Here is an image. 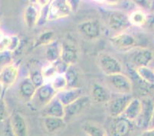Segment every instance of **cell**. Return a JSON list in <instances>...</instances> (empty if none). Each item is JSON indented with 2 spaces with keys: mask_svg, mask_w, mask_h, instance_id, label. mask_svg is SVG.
I'll return each instance as SVG.
<instances>
[{
  "mask_svg": "<svg viewBox=\"0 0 154 136\" xmlns=\"http://www.w3.org/2000/svg\"><path fill=\"white\" fill-rule=\"evenodd\" d=\"M61 59L68 66H74L78 60V49L75 42L64 40L61 44Z\"/></svg>",
  "mask_w": 154,
  "mask_h": 136,
  "instance_id": "cell-10",
  "label": "cell"
},
{
  "mask_svg": "<svg viewBox=\"0 0 154 136\" xmlns=\"http://www.w3.org/2000/svg\"><path fill=\"white\" fill-rule=\"evenodd\" d=\"M5 37V34H4V32H2V30H1V29H0V41L2 40V38H4Z\"/></svg>",
  "mask_w": 154,
  "mask_h": 136,
  "instance_id": "cell-40",
  "label": "cell"
},
{
  "mask_svg": "<svg viewBox=\"0 0 154 136\" xmlns=\"http://www.w3.org/2000/svg\"><path fill=\"white\" fill-rule=\"evenodd\" d=\"M40 16V7L36 3H30L24 10V22L29 29L38 25Z\"/></svg>",
  "mask_w": 154,
  "mask_h": 136,
  "instance_id": "cell-18",
  "label": "cell"
},
{
  "mask_svg": "<svg viewBox=\"0 0 154 136\" xmlns=\"http://www.w3.org/2000/svg\"><path fill=\"white\" fill-rule=\"evenodd\" d=\"M19 77V68L15 64H10L2 68L0 72V86L4 89L14 85Z\"/></svg>",
  "mask_w": 154,
  "mask_h": 136,
  "instance_id": "cell-11",
  "label": "cell"
},
{
  "mask_svg": "<svg viewBox=\"0 0 154 136\" xmlns=\"http://www.w3.org/2000/svg\"><path fill=\"white\" fill-rule=\"evenodd\" d=\"M79 2L80 1H68V3H69L71 10H75V8L77 9V7H78Z\"/></svg>",
  "mask_w": 154,
  "mask_h": 136,
  "instance_id": "cell-38",
  "label": "cell"
},
{
  "mask_svg": "<svg viewBox=\"0 0 154 136\" xmlns=\"http://www.w3.org/2000/svg\"><path fill=\"white\" fill-rule=\"evenodd\" d=\"M135 71L142 80L154 86V70L149 67H140L135 68Z\"/></svg>",
  "mask_w": 154,
  "mask_h": 136,
  "instance_id": "cell-25",
  "label": "cell"
},
{
  "mask_svg": "<svg viewBox=\"0 0 154 136\" xmlns=\"http://www.w3.org/2000/svg\"><path fill=\"white\" fill-rule=\"evenodd\" d=\"M153 128H154V108H153V111H152V116H151L150 121H149L147 129H153Z\"/></svg>",
  "mask_w": 154,
  "mask_h": 136,
  "instance_id": "cell-39",
  "label": "cell"
},
{
  "mask_svg": "<svg viewBox=\"0 0 154 136\" xmlns=\"http://www.w3.org/2000/svg\"><path fill=\"white\" fill-rule=\"evenodd\" d=\"M136 4L141 7V8H149L152 5V2L149 1H136Z\"/></svg>",
  "mask_w": 154,
  "mask_h": 136,
  "instance_id": "cell-36",
  "label": "cell"
},
{
  "mask_svg": "<svg viewBox=\"0 0 154 136\" xmlns=\"http://www.w3.org/2000/svg\"><path fill=\"white\" fill-rule=\"evenodd\" d=\"M83 89L81 87L68 88L58 92L56 96L64 106L71 104L83 96Z\"/></svg>",
  "mask_w": 154,
  "mask_h": 136,
  "instance_id": "cell-19",
  "label": "cell"
},
{
  "mask_svg": "<svg viewBox=\"0 0 154 136\" xmlns=\"http://www.w3.org/2000/svg\"><path fill=\"white\" fill-rule=\"evenodd\" d=\"M49 83L57 93L68 88L67 80L64 74H57Z\"/></svg>",
  "mask_w": 154,
  "mask_h": 136,
  "instance_id": "cell-29",
  "label": "cell"
},
{
  "mask_svg": "<svg viewBox=\"0 0 154 136\" xmlns=\"http://www.w3.org/2000/svg\"><path fill=\"white\" fill-rule=\"evenodd\" d=\"M10 46H9V52L12 53L15 52V50L18 49V47H19V45H20V39L16 35L10 36Z\"/></svg>",
  "mask_w": 154,
  "mask_h": 136,
  "instance_id": "cell-35",
  "label": "cell"
},
{
  "mask_svg": "<svg viewBox=\"0 0 154 136\" xmlns=\"http://www.w3.org/2000/svg\"><path fill=\"white\" fill-rule=\"evenodd\" d=\"M29 78L31 79V80L32 81V83L35 84V86L37 88L40 87L41 86H42L43 84L45 83V80L44 77H43V75L42 74L41 71H34L31 73L30 76H29Z\"/></svg>",
  "mask_w": 154,
  "mask_h": 136,
  "instance_id": "cell-31",
  "label": "cell"
},
{
  "mask_svg": "<svg viewBox=\"0 0 154 136\" xmlns=\"http://www.w3.org/2000/svg\"><path fill=\"white\" fill-rule=\"evenodd\" d=\"M78 31L85 38L90 40H95L101 35V27L98 20L89 19L78 25Z\"/></svg>",
  "mask_w": 154,
  "mask_h": 136,
  "instance_id": "cell-8",
  "label": "cell"
},
{
  "mask_svg": "<svg viewBox=\"0 0 154 136\" xmlns=\"http://www.w3.org/2000/svg\"><path fill=\"white\" fill-rule=\"evenodd\" d=\"M42 113L43 117L49 116V117L64 118V106L57 98V96H55L44 108L42 109Z\"/></svg>",
  "mask_w": 154,
  "mask_h": 136,
  "instance_id": "cell-16",
  "label": "cell"
},
{
  "mask_svg": "<svg viewBox=\"0 0 154 136\" xmlns=\"http://www.w3.org/2000/svg\"><path fill=\"white\" fill-rule=\"evenodd\" d=\"M54 32L53 31H45L36 39L34 47L39 46H48L53 41H54Z\"/></svg>",
  "mask_w": 154,
  "mask_h": 136,
  "instance_id": "cell-27",
  "label": "cell"
},
{
  "mask_svg": "<svg viewBox=\"0 0 154 136\" xmlns=\"http://www.w3.org/2000/svg\"><path fill=\"white\" fill-rule=\"evenodd\" d=\"M152 59L153 54L151 50L146 47H137L131 54V61L137 68L140 67H148Z\"/></svg>",
  "mask_w": 154,
  "mask_h": 136,
  "instance_id": "cell-13",
  "label": "cell"
},
{
  "mask_svg": "<svg viewBox=\"0 0 154 136\" xmlns=\"http://www.w3.org/2000/svg\"><path fill=\"white\" fill-rule=\"evenodd\" d=\"M9 122L14 136H28V125L22 114L19 113H14L9 119Z\"/></svg>",
  "mask_w": 154,
  "mask_h": 136,
  "instance_id": "cell-15",
  "label": "cell"
},
{
  "mask_svg": "<svg viewBox=\"0 0 154 136\" xmlns=\"http://www.w3.org/2000/svg\"><path fill=\"white\" fill-rule=\"evenodd\" d=\"M110 42L116 49L129 50L135 45L136 39L131 34L124 32L110 37Z\"/></svg>",
  "mask_w": 154,
  "mask_h": 136,
  "instance_id": "cell-14",
  "label": "cell"
},
{
  "mask_svg": "<svg viewBox=\"0 0 154 136\" xmlns=\"http://www.w3.org/2000/svg\"><path fill=\"white\" fill-rule=\"evenodd\" d=\"M43 124L46 131L50 134H53L61 131L64 128L66 122L64 118L58 117H43Z\"/></svg>",
  "mask_w": 154,
  "mask_h": 136,
  "instance_id": "cell-22",
  "label": "cell"
},
{
  "mask_svg": "<svg viewBox=\"0 0 154 136\" xmlns=\"http://www.w3.org/2000/svg\"><path fill=\"white\" fill-rule=\"evenodd\" d=\"M45 57L48 62L53 64L61 59V45L58 41H53L50 44L46 46Z\"/></svg>",
  "mask_w": 154,
  "mask_h": 136,
  "instance_id": "cell-23",
  "label": "cell"
},
{
  "mask_svg": "<svg viewBox=\"0 0 154 136\" xmlns=\"http://www.w3.org/2000/svg\"><path fill=\"white\" fill-rule=\"evenodd\" d=\"M142 111V100L139 98H133L126 108L123 116L131 122H135Z\"/></svg>",
  "mask_w": 154,
  "mask_h": 136,
  "instance_id": "cell-21",
  "label": "cell"
},
{
  "mask_svg": "<svg viewBox=\"0 0 154 136\" xmlns=\"http://www.w3.org/2000/svg\"><path fill=\"white\" fill-rule=\"evenodd\" d=\"M41 71L43 75V77L45 80V83H49L58 74L54 64H51V63L45 66L41 70Z\"/></svg>",
  "mask_w": 154,
  "mask_h": 136,
  "instance_id": "cell-30",
  "label": "cell"
},
{
  "mask_svg": "<svg viewBox=\"0 0 154 136\" xmlns=\"http://www.w3.org/2000/svg\"><path fill=\"white\" fill-rule=\"evenodd\" d=\"M10 36H6L0 41V54L9 51L10 46Z\"/></svg>",
  "mask_w": 154,
  "mask_h": 136,
  "instance_id": "cell-34",
  "label": "cell"
},
{
  "mask_svg": "<svg viewBox=\"0 0 154 136\" xmlns=\"http://www.w3.org/2000/svg\"><path fill=\"white\" fill-rule=\"evenodd\" d=\"M131 95H120L108 103V113L110 118L119 117L123 116L126 108L131 101Z\"/></svg>",
  "mask_w": 154,
  "mask_h": 136,
  "instance_id": "cell-9",
  "label": "cell"
},
{
  "mask_svg": "<svg viewBox=\"0 0 154 136\" xmlns=\"http://www.w3.org/2000/svg\"><path fill=\"white\" fill-rule=\"evenodd\" d=\"M97 63L102 72L106 76L120 74L123 71L121 63L107 53H100L97 57Z\"/></svg>",
  "mask_w": 154,
  "mask_h": 136,
  "instance_id": "cell-4",
  "label": "cell"
},
{
  "mask_svg": "<svg viewBox=\"0 0 154 136\" xmlns=\"http://www.w3.org/2000/svg\"><path fill=\"white\" fill-rule=\"evenodd\" d=\"M137 136H154V128L153 129H147L143 131L142 133Z\"/></svg>",
  "mask_w": 154,
  "mask_h": 136,
  "instance_id": "cell-37",
  "label": "cell"
},
{
  "mask_svg": "<svg viewBox=\"0 0 154 136\" xmlns=\"http://www.w3.org/2000/svg\"><path fill=\"white\" fill-rule=\"evenodd\" d=\"M91 100V99L90 96L83 95L82 97H80L72 103L64 106V119L65 122H67L81 114L86 109L87 106H89Z\"/></svg>",
  "mask_w": 154,
  "mask_h": 136,
  "instance_id": "cell-6",
  "label": "cell"
},
{
  "mask_svg": "<svg viewBox=\"0 0 154 136\" xmlns=\"http://www.w3.org/2000/svg\"><path fill=\"white\" fill-rule=\"evenodd\" d=\"M129 21L131 25L142 27L147 22V15L142 10H135L128 15Z\"/></svg>",
  "mask_w": 154,
  "mask_h": 136,
  "instance_id": "cell-24",
  "label": "cell"
},
{
  "mask_svg": "<svg viewBox=\"0 0 154 136\" xmlns=\"http://www.w3.org/2000/svg\"><path fill=\"white\" fill-rule=\"evenodd\" d=\"M83 130L88 136H107L106 131L101 126L93 122L84 124Z\"/></svg>",
  "mask_w": 154,
  "mask_h": 136,
  "instance_id": "cell-26",
  "label": "cell"
},
{
  "mask_svg": "<svg viewBox=\"0 0 154 136\" xmlns=\"http://www.w3.org/2000/svg\"><path fill=\"white\" fill-rule=\"evenodd\" d=\"M135 123L120 116L111 118L109 125L110 136H131L134 132Z\"/></svg>",
  "mask_w": 154,
  "mask_h": 136,
  "instance_id": "cell-2",
  "label": "cell"
},
{
  "mask_svg": "<svg viewBox=\"0 0 154 136\" xmlns=\"http://www.w3.org/2000/svg\"><path fill=\"white\" fill-rule=\"evenodd\" d=\"M108 26L117 34L122 33L131 27L128 15L123 12H112L108 17Z\"/></svg>",
  "mask_w": 154,
  "mask_h": 136,
  "instance_id": "cell-7",
  "label": "cell"
},
{
  "mask_svg": "<svg viewBox=\"0 0 154 136\" xmlns=\"http://www.w3.org/2000/svg\"><path fill=\"white\" fill-rule=\"evenodd\" d=\"M38 88L35 86V84L32 83L29 77L24 78L21 80L19 85V93L21 97L26 102H30L35 94Z\"/></svg>",
  "mask_w": 154,
  "mask_h": 136,
  "instance_id": "cell-20",
  "label": "cell"
},
{
  "mask_svg": "<svg viewBox=\"0 0 154 136\" xmlns=\"http://www.w3.org/2000/svg\"><path fill=\"white\" fill-rule=\"evenodd\" d=\"M68 1L54 0L51 1L48 9V21H55L68 17L71 12Z\"/></svg>",
  "mask_w": 154,
  "mask_h": 136,
  "instance_id": "cell-5",
  "label": "cell"
},
{
  "mask_svg": "<svg viewBox=\"0 0 154 136\" xmlns=\"http://www.w3.org/2000/svg\"><path fill=\"white\" fill-rule=\"evenodd\" d=\"M153 108L154 103H152V100L148 98L143 99L142 111H141L138 119L134 122L135 125L143 129V131L147 129L152 114V111H153Z\"/></svg>",
  "mask_w": 154,
  "mask_h": 136,
  "instance_id": "cell-12",
  "label": "cell"
},
{
  "mask_svg": "<svg viewBox=\"0 0 154 136\" xmlns=\"http://www.w3.org/2000/svg\"><path fill=\"white\" fill-rule=\"evenodd\" d=\"M64 75L67 80L68 88L79 87L78 86V80H79L78 74L74 66H69Z\"/></svg>",
  "mask_w": 154,
  "mask_h": 136,
  "instance_id": "cell-28",
  "label": "cell"
},
{
  "mask_svg": "<svg viewBox=\"0 0 154 136\" xmlns=\"http://www.w3.org/2000/svg\"><path fill=\"white\" fill-rule=\"evenodd\" d=\"M112 99L110 89L100 83H94L91 91V99L97 103H108Z\"/></svg>",
  "mask_w": 154,
  "mask_h": 136,
  "instance_id": "cell-17",
  "label": "cell"
},
{
  "mask_svg": "<svg viewBox=\"0 0 154 136\" xmlns=\"http://www.w3.org/2000/svg\"><path fill=\"white\" fill-rule=\"evenodd\" d=\"M57 95V92L54 89L50 83H45L42 86L38 87L35 94L32 100L29 102L33 107L36 109L44 108L50 101L52 100Z\"/></svg>",
  "mask_w": 154,
  "mask_h": 136,
  "instance_id": "cell-3",
  "label": "cell"
},
{
  "mask_svg": "<svg viewBox=\"0 0 154 136\" xmlns=\"http://www.w3.org/2000/svg\"><path fill=\"white\" fill-rule=\"evenodd\" d=\"M7 119V106L4 101L2 92H0V122H2Z\"/></svg>",
  "mask_w": 154,
  "mask_h": 136,
  "instance_id": "cell-32",
  "label": "cell"
},
{
  "mask_svg": "<svg viewBox=\"0 0 154 136\" xmlns=\"http://www.w3.org/2000/svg\"><path fill=\"white\" fill-rule=\"evenodd\" d=\"M53 64H54V67H55L58 74H64L65 72L67 71V70H68V67H69V66L67 64H65L61 59H59V60L56 61V62L53 63Z\"/></svg>",
  "mask_w": 154,
  "mask_h": 136,
  "instance_id": "cell-33",
  "label": "cell"
},
{
  "mask_svg": "<svg viewBox=\"0 0 154 136\" xmlns=\"http://www.w3.org/2000/svg\"><path fill=\"white\" fill-rule=\"evenodd\" d=\"M109 86L120 95H131L133 91L132 80L123 73L107 76Z\"/></svg>",
  "mask_w": 154,
  "mask_h": 136,
  "instance_id": "cell-1",
  "label": "cell"
}]
</instances>
